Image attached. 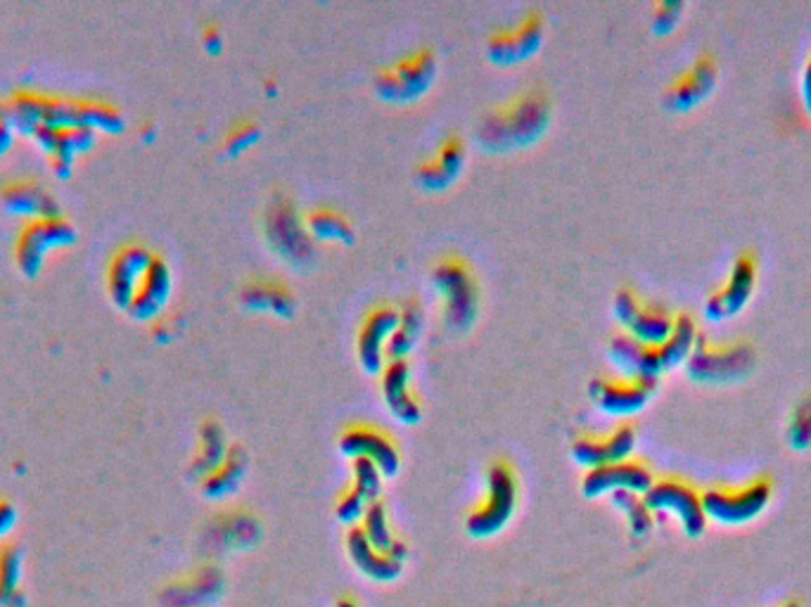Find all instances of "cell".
Returning <instances> with one entry per match:
<instances>
[{
	"instance_id": "1",
	"label": "cell",
	"mask_w": 811,
	"mask_h": 607,
	"mask_svg": "<svg viewBox=\"0 0 811 607\" xmlns=\"http://www.w3.org/2000/svg\"><path fill=\"white\" fill-rule=\"evenodd\" d=\"M551 117L549 93L541 86H529L512 96L508 102L496 105L479 119L477 138L479 143L498 152L518 145H527L537 140Z\"/></svg>"
},
{
	"instance_id": "2",
	"label": "cell",
	"mask_w": 811,
	"mask_h": 607,
	"mask_svg": "<svg viewBox=\"0 0 811 607\" xmlns=\"http://www.w3.org/2000/svg\"><path fill=\"white\" fill-rule=\"evenodd\" d=\"M683 366L700 384L740 382L755 370L757 349L747 337H712L700 330Z\"/></svg>"
},
{
	"instance_id": "3",
	"label": "cell",
	"mask_w": 811,
	"mask_h": 607,
	"mask_svg": "<svg viewBox=\"0 0 811 607\" xmlns=\"http://www.w3.org/2000/svg\"><path fill=\"white\" fill-rule=\"evenodd\" d=\"M774 489L776 485L769 473H759L740 485H712L703 489L707 520L724 527L750 524L769 508Z\"/></svg>"
},
{
	"instance_id": "4",
	"label": "cell",
	"mask_w": 811,
	"mask_h": 607,
	"mask_svg": "<svg viewBox=\"0 0 811 607\" xmlns=\"http://www.w3.org/2000/svg\"><path fill=\"white\" fill-rule=\"evenodd\" d=\"M432 280L444 302V321L448 328L467 330L479 308V283L473 263L463 254H444L434 261Z\"/></svg>"
},
{
	"instance_id": "5",
	"label": "cell",
	"mask_w": 811,
	"mask_h": 607,
	"mask_svg": "<svg viewBox=\"0 0 811 607\" xmlns=\"http://www.w3.org/2000/svg\"><path fill=\"white\" fill-rule=\"evenodd\" d=\"M644 498L652 512H672L691 539L705 534L710 520L703 506V491L691 479L681 475H664L652 481Z\"/></svg>"
},
{
	"instance_id": "6",
	"label": "cell",
	"mask_w": 811,
	"mask_h": 607,
	"mask_svg": "<svg viewBox=\"0 0 811 607\" xmlns=\"http://www.w3.org/2000/svg\"><path fill=\"white\" fill-rule=\"evenodd\" d=\"M515 503H518V477L512 465L504 458L491 463L487 475V496L467 516V532L473 536H494L508 524Z\"/></svg>"
},
{
	"instance_id": "7",
	"label": "cell",
	"mask_w": 811,
	"mask_h": 607,
	"mask_svg": "<svg viewBox=\"0 0 811 607\" xmlns=\"http://www.w3.org/2000/svg\"><path fill=\"white\" fill-rule=\"evenodd\" d=\"M263 232H267V240L273 245L275 252L283 254L288 261H294L298 267H306L309 261H314L316 240L288 195L278 193L271 199L267 214H263Z\"/></svg>"
},
{
	"instance_id": "8",
	"label": "cell",
	"mask_w": 811,
	"mask_h": 607,
	"mask_svg": "<svg viewBox=\"0 0 811 607\" xmlns=\"http://www.w3.org/2000/svg\"><path fill=\"white\" fill-rule=\"evenodd\" d=\"M436 74V55L430 45L406 53L397 62L376 72V90L387 100H415L430 88Z\"/></svg>"
},
{
	"instance_id": "9",
	"label": "cell",
	"mask_w": 811,
	"mask_h": 607,
	"mask_svg": "<svg viewBox=\"0 0 811 607\" xmlns=\"http://www.w3.org/2000/svg\"><path fill=\"white\" fill-rule=\"evenodd\" d=\"M757 280H759V257L755 249H743V252L733 259L724 283L716 285L707 294L705 316L710 321H726L740 314L757 290Z\"/></svg>"
},
{
	"instance_id": "10",
	"label": "cell",
	"mask_w": 811,
	"mask_h": 607,
	"mask_svg": "<svg viewBox=\"0 0 811 607\" xmlns=\"http://www.w3.org/2000/svg\"><path fill=\"white\" fill-rule=\"evenodd\" d=\"M615 316L621 323V330L644 342H655V345L664 342L674 325L672 311L660 302L644 297L631 285H621L615 292Z\"/></svg>"
},
{
	"instance_id": "11",
	"label": "cell",
	"mask_w": 811,
	"mask_h": 607,
	"mask_svg": "<svg viewBox=\"0 0 811 607\" xmlns=\"http://www.w3.org/2000/svg\"><path fill=\"white\" fill-rule=\"evenodd\" d=\"M658 389V378L629 376V372H605L591 380L588 392L601 409L615 415H631L641 411Z\"/></svg>"
},
{
	"instance_id": "12",
	"label": "cell",
	"mask_w": 811,
	"mask_h": 607,
	"mask_svg": "<svg viewBox=\"0 0 811 607\" xmlns=\"http://www.w3.org/2000/svg\"><path fill=\"white\" fill-rule=\"evenodd\" d=\"M716 84H720V62L712 53H700L667 84L662 102L669 112H689L712 96Z\"/></svg>"
},
{
	"instance_id": "13",
	"label": "cell",
	"mask_w": 811,
	"mask_h": 607,
	"mask_svg": "<svg viewBox=\"0 0 811 607\" xmlns=\"http://www.w3.org/2000/svg\"><path fill=\"white\" fill-rule=\"evenodd\" d=\"M655 481V473L644 458H621L615 463L598 465V468H588L582 479V491L594 498L613 491H636L646 494Z\"/></svg>"
},
{
	"instance_id": "14",
	"label": "cell",
	"mask_w": 811,
	"mask_h": 607,
	"mask_svg": "<svg viewBox=\"0 0 811 607\" xmlns=\"http://www.w3.org/2000/svg\"><path fill=\"white\" fill-rule=\"evenodd\" d=\"M545 18L539 8L527 10L518 22L498 26L489 34L487 51L496 62H520L532 55L543 39Z\"/></svg>"
},
{
	"instance_id": "15",
	"label": "cell",
	"mask_w": 811,
	"mask_h": 607,
	"mask_svg": "<svg viewBox=\"0 0 811 607\" xmlns=\"http://www.w3.org/2000/svg\"><path fill=\"white\" fill-rule=\"evenodd\" d=\"M339 448L349 458H370L378 465L380 473L392 477L399 470V446L392 434L372 423H352L345 427L339 437Z\"/></svg>"
},
{
	"instance_id": "16",
	"label": "cell",
	"mask_w": 811,
	"mask_h": 607,
	"mask_svg": "<svg viewBox=\"0 0 811 607\" xmlns=\"http://www.w3.org/2000/svg\"><path fill=\"white\" fill-rule=\"evenodd\" d=\"M636 446V423L634 420H621L613 430L598 434H580L572 444L574 458L584 463L586 468H598L605 463H615L629 458Z\"/></svg>"
},
{
	"instance_id": "17",
	"label": "cell",
	"mask_w": 811,
	"mask_h": 607,
	"mask_svg": "<svg viewBox=\"0 0 811 607\" xmlns=\"http://www.w3.org/2000/svg\"><path fill=\"white\" fill-rule=\"evenodd\" d=\"M607 349H610V356L617 364V368L621 372H629V376L660 378V372L672 368V361H669V354L664 349V342L655 345V342H644L627 330H617L610 337V345H607Z\"/></svg>"
},
{
	"instance_id": "18",
	"label": "cell",
	"mask_w": 811,
	"mask_h": 607,
	"mask_svg": "<svg viewBox=\"0 0 811 607\" xmlns=\"http://www.w3.org/2000/svg\"><path fill=\"white\" fill-rule=\"evenodd\" d=\"M399 321V308L392 304H378L372 306L361 321V328L356 335V349L358 359H361L364 368L368 370H380L385 364L387 354V342L392 337Z\"/></svg>"
},
{
	"instance_id": "19",
	"label": "cell",
	"mask_w": 811,
	"mask_h": 607,
	"mask_svg": "<svg viewBox=\"0 0 811 607\" xmlns=\"http://www.w3.org/2000/svg\"><path fill=\"white\" fill-rule=\"evenodd\" d=\"M380 384H382V394L385 401L389 403V409L394 411V415L403 423H418L420 415H423V403H420V397L415 394V389L411 384V361L409 356H394V359H387L380 368Z\"/></svg>"
},
{
	"instance_id": "20",
	"label": "cell",
	"mask_w": 811,
	"mask_h": 607,
	"mask_svg": "<svg viewBox=\"0 0 811 607\" xmlns=\"http://www.w3.org/2000/svg\"><path fill=\"white\" fill-rule=\"evenodd\" d=\"M465 162V143L456 133H448L425 162L418 164V181L430 191H442L458 176Z\"/></svg>"
},
{
	"instance_id": "21",
	"label": "cell",
	"mask_w": 811,
	"mask_h": 607,
	"mask_svg": "<svg viewBox=\"0 0 811 607\" xmlns=\"http://www.w3.org/2000/svg\"><path fill=\"white\" fill-rule=\"evenodd\" d=\"M240 300L249 308L259 311H271V314L288 316L294 308V292L278 275H255L245 280L240 290Z\"/></svg>"
},
{
	"instance_id": "22",
	"label": "cell",
	"mask_w": 811,
	"mask_h": 607,
	"mask_svg": "<svg viewBox=\"0 0 811 607\" xmlns=\"http://www.w3.org/2000/svg\"><path fill=\"white\" fill-rule=\"evenodd\" d=\"M347 551H349L352 560L356 563V567L361 570L366 577H370V579L392 582L401 574L399 563H394L392 557L370 546V541H368L366 532L361 529V524H352V529L347 532Z\"/></svg>"
},
{
	"instance_id": "23",
	"label": "cell",
	"mask_w": 811,
	"mask_h": 607,
	"mask_svg": "<svg viewBox=\"0 0 811 607\" xmlns=\"http://www.w3.org/2000/svg\"><path fill=\"white\" fill-rule=\"evenodd\" d=\"M245 468H247L245 448L240 444H233V446H228L224 460L218 463L209 475H205V485H202V487H205L207 496H212V498L226 496L240 485Z\"/></svg>"
},
{
	"instance_id": "24",
	"label": "cell",
	"mask_w": 811,
	"mask_h": 607,
	"mask_svg": "<svg viewBox=\"0 0 811 607\" xmlns=\"http://www.w3.org/2000/svg\"><path fill=\"white\" fill-rule=\"evenodd\" d=\"M420 328H423V306H420L418 300H409L399 308V321L392 337L387 342L385 361L394 359V356H409L420 335Z\"/></svg>"
},
{
	"instance_id": "25",
	"label": "cell",
	"mask_w": 811,
	"mask_h": 607,
	"mask_svg": "<svg viewBox=\"0 0 811 607\" xmlns=\"http://www.w3.org/2000/svg\"><path fill=\"white\" fill-rule=\"evenodd\" d=\"M306 228L314 238L321 240H352L354 228L352 221L347 219V214H342L335 207H316L311 209L306 216Z\"/></svg>"
},
{
	"instance_id": "26",
	"label": "cell",
	"mask_w": 811,
	"mask_h": 607,
	"mask_svg": "<svg viewBox=\"0 0 811 607\" xmlns=\"http://www.w3.org/2000/svg\"><path fill=\"white\" fill-rule=\"evenodd\" d=\"M361 529L366 532L370 546L389 555L392 553V549L397 546V536L392 532V524H389V512H387V506L382 498H378V501H372L366 506V512L361 518Z\"/></svg>"
},
{
	"instance_id": "27",
	"label": "cell",
	"mask_w": 811,
	"mask_h": 607,
	"mask_svg": "<svg viewBox=\"0 0 811 607\" xmlns=\"http://www.w3.org/2000/svg\"><path fill=\"white\" fill-rule=\"evenodd\" d=\"M613 506L627 518L629 529L636 536H646L655 527V512L648 508L644 494L636 491H613Z\"/></svg>"
},
{
	"instance_id": "28",
	"label": "cell",
	"mask_w": 811,
	"mask_h": 607,
	"mask_svg": "<svg viewBox=\"0 0 811 607\" xmlns=\"http://www.w3.org/2000/svg\"><path fill=\"white\" fill-rule=\"evenodd\" d=\"M786 442L794 451L811 448V389L792 403L786 420Z\"/></svg>"
},
{
	"instance_id": "29",
	"label": "cell",
	"mask_w": 811,
	"mask_h": 607,
	"mask_svg": "<svg viewBox=\"0 0 811 607\" xmlns=\"http://www.w3.org/2000/svg\"><path fill=\"white\" fill-rule=\"evenodd\" d=\"M226 437H224V430L221 425L216 423V420H205V425H202L199 430V454H197V470L209 475L218 463L224 460L226 456Z\"/></svg>"
},
{
	"instance_id": "30",
	"label": "cell",
	"mask_w": 811,
	"mask_h": 607,
	"mask_svg": "<svg viewBox=\"0 0 811 607\" xmlns=\"http://www.w3.org/2000/svg\"><path fill=\"white\" fill-rule=\"evenodd\" d=\"M352 470H354V487L361 494L368 503L378 501L382 491V473L370 458H352Z\"/></svg>"
},
{
	"instance_id": "31",
	"label": "cell",
	"mask_w": 811,
	"mask_h": 607,
	"mask_svg": "<svg viewBox=\"0 0 811 607\" xmlns=\"http://www.w3.org/2000/svg\"><path fill=\"white\" fill-rule=\"evenodd\" d=\"M366 506H368V501H366V498H364L361 494H358V491H356V487L352 485V487H347L345 491H342V494H339L335 510H337V518H339L342 522H347V524H356L358 520H361V518H364Z\"/></svg>"
},
{
	"instance_id": "32",
	"label": "cell",
	"mask_w": 811,
	"mask_h": 607,
	"mask_svg": "<svg viewBox=\"0 0 811 607\" xmlns=\"http://www.w3.org/2000/svg\"><path fill=\"white\" fill-rule=\"evenodd\" d=\"M683 14V3L681 0H660V3L652 6V14H650V22H652V29L658 31V34H667V31H672Z\"/></svg>"
},
{
	"instance_id": "33",
	"label": "cell",
	"mask_w": 811,
	"mask_h": 607,
	"mask_svg": "<svg viewBox=\"0 0 811 607\" xmlns=\"http://www.w3.org/2000/svg\"><path fill=\"white\" fill-rule=\"evenodd\" d=\"M259 136V121L242 117L236 123H230V129L226 131V150L228 152H238L242 148H247L252 140Z\"/></svg>"
},
{
	"instance_id": "34",
	"label": "cell",
	"mask_w": 811,
	"mask_h": 607,
	"mask_svg": "<svg viewBox=\"0 0 811 607\" xmlns=\"http://www.w3.org/2000/svg\"><path fill=\"white\" fill-rule=\"evenodd\" d=\"M800 88H802V102H804L807 112H809V117H811V53H809V57H807V62H804Z\"/></svg>"
},
{
	"instance_id": "35",
	"label": "cell",
	"mask_w": 811,
	"mask_h": 607,
	"mask_svg": "<svg viewBox=\"0 0 811 607\" xmlns=\"http://www.w3.org/2000/svg\"><path fill=\"white\" fill-rule=\"evenodd\" d=\"M205 41L209 43V45H218V41H221V29H218V24L216 22H209L207 26H205Z\"/></svg>"
},
{
	"instance_id": "36",
	"label": "cell",
	"mask_w": 811,
	"mask_h": 607,
	"mask_svg": "<svg viewBox=\"0 0 811 607\" xmlns=\"http://www.w3.org/2000/svg\"><path fill=\"white\" fill-rule=\"evenodd\" d=\"M774 607H804V603H802V598H786V600H781Z\"/></svg>"
},
{
	"instance_id": "37",
	"label": "cell",
	"mask_w": 811,
	"mask_h": 607,
	"mask_svg": "<svg viewBox=\"0 0 811 607\" xmlns=\"http://www.w3.org/2000/svg\"><path fill=\"white\" fill-rule=\"evenodd\" d=\"M337 607H358V603H356L354 598H342V600L337 603Z\"/></svg>"
}]
</instances>
